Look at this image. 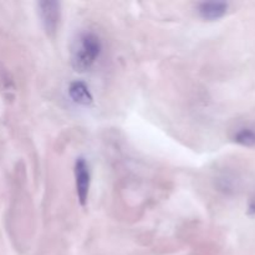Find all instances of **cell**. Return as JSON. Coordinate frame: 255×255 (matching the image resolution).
<instances>
[{
  "label": "cell",
  "mask_w": 255,
  "mask_h": 255,
  "mask_svg": "<svg viewBox=\"0 0 255 255\" xmlns=\"http://www.w3.org/2000/svg\"><path fill=\"white\" fill-rule=\"evenodd\" d=\"M104 44L96 32L81 31L72 41L70 60L77 72L90 71L101 57Z\"/></svg>",
  "instance_id": "1"
},
{
  "label": "cell",
  "mask_w": 255,
  "mask_h": 255,
  "mask_svg": "<svg viewBox=\"0 0 255 255\" xmlns=\"http://www.w3.org/2000/svg\"><path fill=\"white\" fill-rule=\"evenodd\" d=\"M37 12L46 35L54 37L61 20V2L55 0H42L37 2Z\"/></svg>",
  "instance_id": "2"
},
{
  "label": "cell",
  "mask_w": 255,
  "mask_h": 255,
  "mask_svg": "<svg viewBox=\"0 0 255 255\" xmlns=\"http://www.w3.org/2000/svg\"><path fill=\"white\" fill-rule=\"evenodd\" d=\"M75 173V184H76L77 199L80 204L85 207L89 201L90 184H91V173H90V167L86 159L84 157H79L75 161L74 167Z\"/></svg>",
  "instance_id": "3"
},
{
  "label": "cell",
  "mask_w": 255,
  "mask_h": 255,
  "mask_svg": "<svg viewBox=\"0 0 255 255\" xmlns=\"http://www.w3.org/2000/svg\"><path fill=\"white\" fill-rule=\"evenodd\" d=\"M229 4L226 1H203L197 5V12L207 21H216L227 14Z\"/></svg>",
  "instance_id": "4"
},
{
  "label": "cell",
  "mask_w": 255,
  "mask_h": 255,
  "mask_svg": "<svg viewBox=\"0 0 255 255\" xmlns=\"http://www.w3.org/2000/svg\"><path fill=\"white\" fill-rule=\"evenodd\" d=\"M69 96L72 101L80 106H90L94 101L91 91H90L89 86L85 84L84 81H72L69 85Z\"/></svg>",
  "instance_id": "5"
},
{
  "label": "cell",
  "mask_w": 255,
  "mask_h": 255,
  "mask_svg": "<svg viewBox=\"0 0 255 255\" xmlns=\"http://www.w3.org/2000/svg\"><path fill=\"white\" fill-rule=\"evenodd\" d=\"M233 141L236 143L244 147H254L255 146V129L251 127H242L237 129L233 136Z\"/></svg>",
  "instance_id": "6"
},
{
  "label": "cell",
  "mask_w": 255,
  "mask_h": 255,
  "mask_svg": "<svg viewBox=\"0 0 255 255\" xmlns=\"http://www.w3.org/2000/svg\"><path fill=\"white\" fill-rule=\"evenodd\" d=\"M248 213L251 214V216H255V193H254V196L251 198V201H249Z\"/></svg>",
  "instance_id": "7"
}]
</instances>
